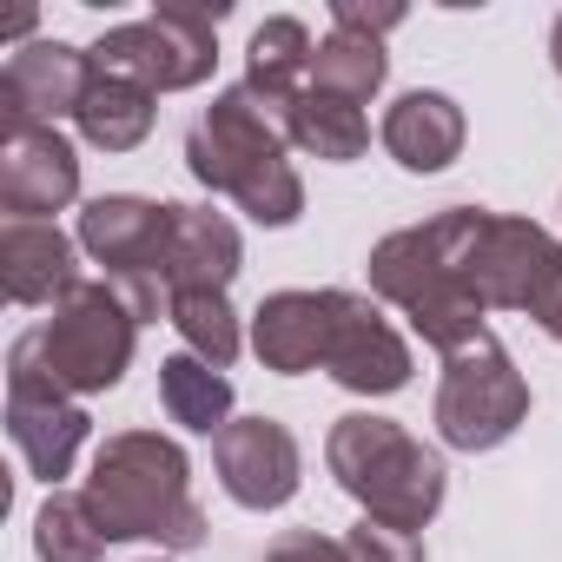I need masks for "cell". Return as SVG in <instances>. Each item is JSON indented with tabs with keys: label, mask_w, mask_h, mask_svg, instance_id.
<instances>
[{
	"label": "cell",
	"mask_w": 562,
	"mask_h": 562,
	"mask_svg": "<svg viewBox=\"0 0 562 562\" xmlns=\"http://www.w3.org/2000/svg\"><path fill=\"white\" fill-rule=\"evenodd\" d=\"M80 496H87L106 542H159V549H199L205 542V509L192 503L186 450L159 430L106 437Z\"/></svg>",
	"instance_id": "obj_1"
},
{
	"label": "cell",
	"mask_w": 562,
	"mask_h": 562,
	"mask_svg": "<svg viewBox=\"0 0 562 562\" xmlns=\"http://www.w3.org/2000/svg\"><path fill=\"white\" fill-rule=\"evenodd\" d=\"M371 292L391 299L417 338L443 358L470 351L490 325H483V299L470 292V278H463V205L411 225V232H391L371 245Z\"/></svg>",
	"instance_id": "obj_2"
},
{
	"label": "cell",
	"mask_w": 562,
	"mask_h": 562,
	"mask_svg": "<svg viewBox=\"0 0 562 562\" xmlns=\"http://www.w3.org/2000/svg\"><path fill=\"white\" fill-rule=\"evenodd\" d=\"M285 146H292L285 126H278L245 87H225L199 113V126L186 133V166H192V179L205 192L238 199L245 218H258V225H292L305 212V186H299Z\"/></svg>",
	"instance_id": "obj_3"
},
{
	"label": "cell",
	"mask_w": 562,
	"mask_h": 562,
	"mask_svg": "<svg viewBox=\"0 0 562 562\" xmlns=\"http://www.w3.org/2000/svg\"><path fill=\"white\" fill-rule=\"evenodd\" d=\"M325 463L338 476V490L351 503H364V516L391 522V529H424L437 509H443V457L424 450L404 424L391 417H338L331 424V443H325Z\"/></svg>",
	"instance_id": "obj_4"
},
{
	"label": "cell",
	"mask_w": 562,
	"mask_h": 562,
	"mask_svg": "<svg viewBox=\"0 0 562 562\" xmlns=\"http://www.w3.org/2000/svg\"><path fill=\"white\" fill-rule=\"evenodd\" d=\"M34 345H41V364L54 371L60 391L100 397V391H113L126 378L133 345H139V318H133V305L106 285V278L100 285L87 278L80 292H67L54 305V318L34 331Z\"/></svg>",
	"instance_id": "obj_5"
},
{
	"label": "cell",
	"mask_w": 562,
	"mask_h": 562,
	"mask_svg": "<svg viewBox=\"0 0 562 562\" xmlns=\"http://www.w3.org/2000/svg\"><path fill=\"white\" fill-rule=\"evenodd\" d=\"M232 8L212 0V8H159L146 21H126V27H106L93 54L100 74H126L139 80L146 93H186L199 80H212L218 67V21Z\"/></svg>",
	"instance_id": "obj_6"
},
{
	"label": "cell",
	"mask_w": 562,
	"mask_h": 562,
	"mask_svg": "<svg viewBox=\"0 0 562 562\" xmlns=\"http://www.w3.org/2000/svg\"><path fill=\"white\" fill-rule=\"evenodd\" d=\"M172 218H179V205H159V199H139V192H106L80 212V245L106 265V285L133 305L139 325L172 312V299L159 285Z\"/></svg>",
	"instance_id": "obj_7"
},
{
	"label": "cell",
	"mask_w": 562,
	"mask_h": 562,
	"mask_svg": "<svg viewBox=\"0 0 562 562\" xmlns=\"http://www.w3.org/2000/svg\"><path fill=\"white\" fill-rule=\"evenodd\" d=\"M529 417V384L509 364V351L483 331L470 351L443 358V384H437V430L450 450H496L516 437V424Z\"/></svg>",
	"instance_id": "obj_8"
},
{
	"label": "cell",
	"mask_w": 562,
	"mask_h": 562,
	"mask_svg": "<svg viewBox=\"0 0 562 562\" xmlns=\"http://www.w3.org/2000/svg\"><path fill=\"white\" fill-rule=\"evenodd\" d=\"M555 265H562V245L536 218L463 205V278L483 299V312H536Z\"/></svg>",
	"instance_id": "obj_9"
},
{
	"label": "cell",
	"mask_w": 562,
	"mask_h": 562,
	"mask_svg": "<svg viewBox=\"0 0 562 562\" xmlns=\"http://www.w3.org/2000/svg\"><path fill=\"white\" fill-rule=\"evenodd\" d=\"M8 430H14L27 470L47 476V483H60L74 470L80 443H87V411L74 404V391L54 384V371L41 364L34 331L8 351Z\"/></svg>",
	"instance_id": "obj_10"
},
{
	"label": "cell",
	"mask_w": 562,
	"mask_h": 562,
	"mask_svg": "<svg viewBox=\"0 0 562 562\" xmlns=\"http://www.w3.org/2000/svg\"><path fill=\"white\" fill-rule=\"evenodd\" d=\"M212 457H218L225 496L245 509H278L299 496V437L278 417H232L212 437Z\"/></svg>",
	"instance_id": "obj_11"
},
{
	"label": "cell",
	"mask_w": 562,
	"mask_h": 562,
	"mask_svg": "<svg viewBox=\"0 0 562 562\" xmlns=\"http://www.w3.org/2000/svg\"><path fill=\"white\" fill-rule=\"evenodd\" d=\"M93 54L67 41H34L0 67V126H54L60 113H80L93 87Z\"/></svg>",
	"instance_id": "obj_12"
},
{
	"label": "cell",
	"mask_w": 562,
	"mask_h": 562,
	"mask_svg": "<svg viewBox=\"0 0 562 562\" xmlns=\"http://www.w3.org/2000/svg\"><path fill=\"white\" fill-rule=\"evenodd\" d=\"M80 199V159L54 126H0V205L8 218H41Z\"/></svg>",
	"instance_id": "obj_13"
},
{
	"label": "cell",
	"mask_w": 562,
	"mask_h": 562,
	"mask_svg": "<svg viewBox=\"0 0 562 562\" xmlns=\"http://www.w3.org/2000/svg\"><path fill=\"white\" fill-rule=\"evenodd\" d=\"M325 371H331L345 391H358V397H391V391L411 384V351H404V338L378 318L371 299L338 292V331H331Z\"/></svg>",
	"instance_id": "obj_14"
},
{
	"label": "cell",
	"mask_w": 562,
	"mask_h": 562,
	"mask_svg": "<svg viewBox=\"0 0 562 562\" xmlns=\"http://www.w3.org/2000/svg\"><path fill=\"white\" fill-rule=\"evenodd\" d=\"M331 331H338V292H271L251 312V351L278 378L318 371L331 351Z\"/></svg>",
	"instance_id": "obj_15"
},
{
	"label": "cell",
	"mask_w": 562,
	"mask_h": 562,
	"mask_svg": "<svg viewBox=\"0 0 562 562\" xmlns=\"http://www.w3.org/2000/svg\"><path fill=\"white\" fill-rule=\"evenodd\" d=\"M245 265L238 225L212 205H179L172 238H166V265H159V285L166 299H192V292H225Z\"/></svg>",
	"instance_id": "obj_16"
},
{
	"label": "cell",
	"mask_w": 562,
	"mask_h": 562,
	"mask_svg": "<svg viewBox=\"0 0 562 562\" xmlns=\"http://www.w3.org/2000/svg\"><path fill=\"white\" fill-rule=\"evenodd\" d=\"M0 278L14 305H60L87 278L74 265V238L47 218H8L0 225Z\"/></svg>",
	"instance_id": "obj_17"
},
{
	"label": "cell",
	"mask_w": 562,
	"mask_h": 562,
	"mask_svg": "<svg viewBox=\"0 0 562 562\" xmlns=\"http://www.w3.org/2000/svg\"><path fill=\"white\" fill-rule=\"evenodd\" d=\"M312 27L305 21H292V14H278V21H265L258 34H251V47H245V93L285 126V113H292V100L312 87Z\"/></svg>",
	"instance_id": "obj_18"
},
{
	"label": "cell",
	"mask_w": 562,
	"mask_h": 562,
	"mask_svg": "<svg viewBox=\"0 0 562 562\" xmlns=\"http://www.w3.org/2000/svg\"><path fill=\"white\" fill-rule=\"evenodd\" d=\"M384 153L404 172H443L463 153V106L450 93H404L384 113Z\"/></svg>",
	"instance_id": "obj_19"
},
{
	"label": "cell",
	"mask_w": 562,
	"mask_h": 562,
	"mask_svg": "<svg viewBox=\"0 0 562 562\" xmlns=\"http://www.w3.org/2000/svg\"><path fill=\"white\" fill-rule=\"evenodd\" d=\"M153 100H159V93H146V87L126 80V74H93V87H87L74 126H80V139L100 146V153H133V146L153 133Z\"/></svg>",
	"instance_id": "obj_20"
},
{
	"label": "cell",
	"mask_w": 562,
	"mask_h": 562,
	"mask_svg": "<svg viewBox=\"0 0 562 562\" xmlns=\"http://www.w3.org/2000/svg\"><path fill=\"white\" fill-rule=\"evenodd\" d=\"M285 139L305 146L312 159L351 166V159L371 146V126H364V113H358L351 100H338V93H325V87H305V93L292 100V113H285Z\"/></svg>",
	"instance_id": "obj_21"
},
{
	"label": "cell",
	"mask_w": 562,
	"mask_h": 562,
	"mask_svg": "<svg viewBox=\"0 0 562 562\" xmlns=\"http://www.w3.org/2000/svg\"><path fill=\"white\" fill-rule=\"evenodd\" d=\"M159 404H166L172 424H186L199 437H218L232 424V384H225V371H212L192 351H179V358L159 364Z\"/></svg>",
	"instance_id": "obj_22"
},
{
	"label": "cell",
	"mask_w": 562,
	"mask_h": 562,
	"mask_svg": "<svg viewBox=\"0 0 562 562\" xmlns=\"http://www.w3.org/2000/svg\"><path fill=\"white\" fill-rule=\"evenodd\" d=\"M384 74H391V60H384V41H371V34H331L312 54V87H325L351 106H364L384 87Z\"/></svg>",
	"instance_id": "obj_23"
},
{
	"label": "cell",
	"mask_w": 562,
	"mask_h": 562,
	"mask_svg": "<svg viewBox=\"0 0 562 562\" xmlns=\"http://www.w3.org/2000/svg\"><path fill=\"white\" fill-rule=\"evenodd\" d=\"M100 549H106V536H100L87 496L54 490L41 503V516H34V555L41 562H100Z\"/></svg>",
	"instance_id": "obj_24"
},
{
	"label": "cell",
	"mask_w": 562,
	"mask_h": 562,
	"mask_svg": "<svg viewBox=\"0 0 562 562\" xmlns=\"http://www.w3.org/2000/svg\"><path fill=\"white\" fill-rule=\"evenodd\" d=\"M172 325L186 338L192 358H205L212 371H225L238 358V318L225 305V292H192V299H172Z\"/></svg>",
	"instance_id": "obj_25"
},
{
	"label": "cell",
	"mask_w": 562,
	"mask_h": 562,
	"mask_svg": "<svg viewBox=\"0 0 562 562\" xmlns=\"http://www.w3.org/2000/svg\"><path fill=\"white\" fill-rule=\"evenodd\" d=\"M345 549H351V562H424V542H417L411 529L378 522V516H364V522L345 536Z\"/></svg>",
	"instance_id": "obj_26"
},
{
	"label": "cell",
	"mask_w": 562,
	"mask_h": 562,
	"mask_svg": "<svg viewBox=\"0 0 562 562\" xmlns=\"http://www.w3.org/2000/svg\"><path fill=\"white\" fill-rule=\"evenodd\" d=\"M265 562H351V549L331 542V536H318V529H285L265 549Z\"/></svg>",
	"instance_id": "obj_27"
},
{
	"label": "cell",
	"mask_w": 562,
	"mask_h": 562,
	"mask_svg": "<svg viewBox=\"0 0 562 562\" xmlns=\"http://www.w3.org/2000/svg\"><path fill=\"white\" fill-rule=\"evenodd\" d=\"M331 21H338V34H371V41H384V34L404 21V8H371V0H338V8H331Z\"/></svg>",
	"instance_id": "obj_28"
},
{
	"label": "cell",
	"mask_w": 562,
	"mask_h": 562,
	"mask_svg": "<svg viewBox=\"0 0 562 562\" xmlns=\"http://www.w3.org/2000/svg\"><path fill=\"white\" fill-rule=\"evenodd\" d=\"M529 318H536V325H542V331H549V338L562 345V265H555V278H549V292L536 299V312H529Z\"/></svg>",
	"instance_id": "obj_29"
},
{
	"label": "cell",
	"mask_w": 562,
	"mask_h": 562,
	"mask_svg": "<svg viewBox=\"0 0 562 562\" xmlns=\"http://www.w3.org/2000/svg\"><path fill=\"white\" fill-rule=\"evenodd\" d=\"M549 60H555V74H562V14H555V34H549Z\"/></svg>",
	"instance_id": "obj_30"
}]
</instances>
